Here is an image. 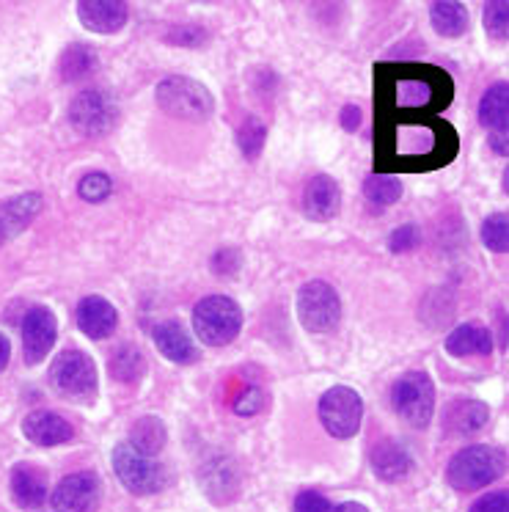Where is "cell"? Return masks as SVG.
<instances>
[{
  "mask_svg": "<svg viewBox=\"0 0 509 512\" xmlns=\"http://www.w3.org/2000/svg\"><path fill=\"white\" fill-rule=\"evenodd\" d=\"M155 100L160 105V111L174 116L179 122H207L212 111H215V100H212L210 89L199 80L185 78V75L160 80Z\"/></svg>",
  "mask_w": 509,
  "mask_h": 512,
  "instance_id": "6da1fadb",
  "label": "cell"
},
{
  "mask_svg": "<svg viewBox=\"0 0 509 512\" xmlns=\"http://www.w3.org/2000/svg\"><path fill=\"white\" fill-rule=\"evenodd\" d=\"M193 331L204 345L226 347L243 331V309L226 298V295H210L201 298L193 309Z\"/></svg>",
  "mask_w": 509,
  "mask_h": 512,
  "instance_id": "7a4b0ae2",
  "label": "cell"
},
{
  "mask_svg": "<svg viewBox=\"0 0 509 512\" xmlns=\"http://www.w3.org/2000/svg\"><path fill=\"white\" fill-rule=\"evenodd\" d=\"M50 380L61 397L86 405L97 397L100 389V378H97V364L94 358L86 356L83 350H64L58 353L53 367H50Z\"/></svg>",
  "mask_w": 509,
  "mask_h": 512,
  "instance_id": "3957f363",
  "label": "cell"
},
{
  "mask_svg": "<svg viewBox=\"0 0 509 512\" xmlns=\"http://www.w3.org/2000/svg\"><path fill=\"white\" fill-rule=\"evenodd\" d=\"M391 402H394V411L402 416V422L419 430L427 427L435 416V386L430 375L421 369L405 372L391 389Z\"/></svg>",
  "mask_w": 509,
  "mask_h": 512,
  "instance_id": "277c9868",
  "label": "cell"
},
{
  "mask_svg": "<svg viewBox=\"0 0 509 512\" xmlns=\"http://www.w3.org/2000/svg\"><path fill=\"white\" fill-rule=\"evenodd\" d=\"M298 320L311 334H328L342 323V301L328 281H309L298 292Z\"/></svg>",
  "mask_w": 509,
  "mask_h": 512,
  "instance_id": "5b68a950",
  "label": "cell"
},
{
  "mask_svg": "<svg viewBox=\"0 0 509 512\" xmlns=\"http://www.w3.org/2000/svg\"><path fill=\"white\" fill-rule=\"evenodd\" d=\"M113 471L122 479V485L135 496H152L157 490L166 488V468L157 463L155 457L141 455L130 444H119L113 449Z\"/></svg>",
  "mask_w": 509,
  "mask_h": 512,
  "instance_id": "8992f818",
  "label": "cell"
},
{
  "mask_svg": "<svg viewBox=\"0 0 509 512\" xmlns=\"http://www.w3.org/2000/svg\"><path fill=\"white\" fill-rule=\"evenodd\" d=\"M69 122L78 130L80 135H105L108 130L116 127L119 122V105L113 100L108 91L86 89L80 91L78 97L69 105Z\"/></svg>",
  "mask_w": 509,
  "mask_h": 512,
  "instance_id": "52a82bcc",
  "label": "cell"
},
{
  "mask_svg": "<svg viewBox=\"0 0 509 512\" xmlns=\"http://www.w3.org/2000/svg\"><path fill=\"white\" fill-rule=\"evenodd\" d=\"M361 416H364V402L350 386H333L322 394L320 422L333 438L339 441L353 438L361 427Z\"/></svg>",
  "mask_w": 509,
  "mask_h": 512,
  "instance_id": "ba28073f",
  "label": "cell"
},
{
  "mask_svg": "<svg viewBox=\"0 0 509 512\" xmlns=\"http://www.w3.org/2000/svg\"><path fill=\"white\" fill-rule=\"evenodd\" d=\"M498 471H501V463H498V455L490 446H468L452 457L446 477H449L452 488L468 493V490L490 485L498 477Z\"/></svg>",
  "mask_w": 509,
  "mask_h": 512,
  "instance_id": "9c48e42d",
  "label": "cell"
},
{
  "mask_svg": "<svg viewBox=\"0 0 509 512\" xmlns=\"http://www.w3.org/2000/svg\"><path fill=\"white\" fill-rule=\"evenodd\" d=\"M58 339L56 314L47 306H34L23 317V356L28 364H42Z\"/></svg>",
  "mask_w": 509,
  "mask_h": 512,
  "instance_id": "30bf717a",
  "label": "cell"
},
{
  "mask_svg": "<svg viewBox=\"0 0 509 512\" xmlns=\"http://www.w3.org/2000/svg\"><path fill=\"white\" fill-rule=\"evenodd\" d=\"M100 501V479L91 471L69 474L53 490V507L56 512H91Z\"/></svg>",
  "mask_w": 509,
  "mask_h": 512,
  "instance_id": "8fae6325",
  "label": "cell"
},
{
  "mask_svg": "<svg viewBox=\"0 0 509 512\" xmlns=\"http://www.w3.org/2000/svg\"><path fill=\"white\" fill-rule=\"evenodd\" d=\"M78 17L83 28H89L94 34L111 36L119 34L127 25V3L122 0H83L78 3Z\"/></svg>",
  "mask_w": 509,
  "mask_h": 512,
  "instance_id": "7c38bea8",
  "label": "cell"
},
{
  "mask_svg": "<svg viewBox=\"0 0 509 512\" xmlns=\"http://www.w3.org/2000/svg\"><path fill=\"white\" fill-rule=\"evenodd\" d=\"M339 207H342V190L336 185V179H331L328 174L309 179V185L303 190V212H306V218L325 223L339 215Z\"/></svg>",
  "mask_w": 509,
  "mask_h": 512,
  "instance_id": "4fadbf2b",
  "label": "cell"
},
{
  "mask_svg": "<svg viewBox=\"0 0 509 512\" xmlns=\"http://www.w3.org/2000/svg\"><path fill=\"white\" fill-rule=\"evenodd\" d=\"M78 328L83 334L89 336V339H108V336L116 331V325H119V312H116V306H113L108 298H100V295H89V298H83L78 306Z\"/></svg>",
  "mask_w": 509,
  "mask_h": 512,
  "instance_id": "5bb4252c",
  "label": "cell"
},
{
  "mask_svg": "<svg viewBox=\"0 0 509 512\" xmlns=\"http://www.w3.org/2000/svg\"><path fill=\"white\" fill-rule=\"evenodd\" d=\"M25 438L36 446H61L75 438V430L67 419H61L53 411H34L23 422Z\"/></svg>",
  "mask_w": 509,
  "mask_h": 512,
  "instance_id": "9a60e30c",
  "label": "cell"
},
{
  "mask_svg": "<svg viewBox=\"0 0 509 512\" xmlns=\"http://www.w3.org/2000/svg\"><path fill=\"white\" fill-rule=\"evenodd\" d=\"M42 196L39 193H20L0 207V245L25 232L34 218L42 212Z\"/></svg>",
  "mask_w": 509,
  "mask_h": 512,
  "instance_id": "2e32d148",
  "label": "cell"
},
{
  "mask_svg": "<svg viewBox=\"0 0 509 512\" xmlns=\"http://www.w3.org/2000/svg\"><path fill=\"white\" fill-rule=\"evenodd\" d=\"M152 339H155L157 350L163 353V358L174 361V364H193L199 361V350L193 345L190 334L179 323H157L155 331H152Z\"/></svg>",
  "mask_w": 509,
  "mask_h": 512,
  "instance_id": "e0dca14e",
  "label": "cell"
},
{
  "mask_svg": "<svg viewBox=\"0 0 509 512\" xmlns=\"http://www.w3.org/2000/svg\"><path fill=\"white\" fill-rule=\"evenodd\" d=\"M487 416H490V411H487L485 402H452V405L446 408V413H443V430L449 435H474L485 427Z\"/></svg>",
  "mask_w": 509,
  "mask_h": 512,
  "instance_id": "ac0fdd59",
  "label": "cell"
},
{
  "mask_svg": "<svg viewBox=\"0 0 509 512\" xmlns=\"http://www.w3.org/2000/svg\"><path fill=\"white\" fill-rule=\"evenodd\" d=\"M446 350L449 356L468 358V356H490L493 353V336L485 325L479 323H463L454 328L449 339H446Z\"/></svg>",
  "mask_w": 509,
  "mask_h": 512,
  "instance_id": "d6986e66",
  "label": "cell"
},
{
  "mask_svg": "<svg viewBox=\"0 0 509 512\" xmlns=\"http://www.w3.org/2000/svg\"><path fill=\"white\" fill-rule=\"evenodd\" d=\"M372 468L380 479L386 482H397V479L408 477L413 468V457L402 444L394 441H383L372 449Z\"/></svg>",
  "mask_w": 509,
  "mask_h": 512,
  "instance_id": "ffe728a7",
  "label": "cell"
},
{
  "mask_svg": "<svg viewBox=\"0 0 509 512\" xmlns=\"http://www.w3.org/2000/svg\"><path fill=\"white\" fill-rule=\"evenodd\" d=\"M201 479H204V488L215 501H229L240 485L229 457H210L207 466L201 468Z\"/></svg>",
  "mask_w": 509,
  "mask_h": 512,
  "instance_id": "44dd1931",
  "label": "cell"
},
{
  "mask_svg": "<svg viewBox=\"0 0 509 512\" xmlns=\"http://www.w3.org/2000/svg\"><path fill=\"white\" fill-rule=\"evenodd\" d=\"M479 119L490 133H507L509 127V83H493L479 105Z\"/></svg>",
  "mask_w": 509,
  "mask_h": 512,
  "instance_id": "7402d4cb",
  "label": "cell"
},
{
  "mask_svg": "<svg viewBox=\"0 0 509 512\" xmlns=\"http://www.w3.org/2000/svg\"><path fill=\"white\" fill-rule=\"evenodd\" d=\"M12 496L25 510L42 507V501L47 496L45 477L31 466H17L12 471Z\"/></svg>",
  "mask_w": 509,
  "mask_h": 512,
  "instance_id": "603a6c76",
  "label": "cell"
},
{
  "mask_svg": "<svg viewBox=\"0 0 509 512\" xmlns=\"http://www.w3.org/2000/svg\"><path fill=\"white\" fill-rule=\"evenodd\" d=\"M168 430L166 424L160 416H141L138 422L133 424V430H130V441L127 444L138 449L141 455L146 457H155L163 446H166Z\"/></svg>",
  "mask_w": 509,
  "mask_h": 512,
  "instance_id": "cb8c5ba5",
  "label": "cell"
},
{
  "mask_svg": "<svg viewBox=\"0 0 509 512\" xmlns=\"http://www.w3.org/2000/svg\"><path fill=\"white\" fill-rule=\"evenodd\" d=\"M430 20L438 34L446 36V39H457L468 28V9H465L463 3H446V0H441V3H432L430 6Z\"/></svg>",
  "mask_w": 509,
  "mask_h": 512,
  "instance_id": "d4e9b609",
  "label": "cell"
},
{
  "mask_svg": "<svg viewBox=\"0 0 509 512\" xmlns=\"http://www.w3.org/2000/svg\"><path fill=\"white\" fill-rule=\"evenodd\" d=\"M97 69V53L86 45L67 47V53L61 56V78L67 83H83L94 75Z\"/></svg>",
  "mask_w": 509,
  "mask_h": 512,
  "instance_id": "484cf974",
  "label": "cell"
},
{
  "mask_svg": "<svg viewBox=\"0 0 509 512\" xmlns=\"http://www.w3.org/2000/svg\"><path fill=\"white\" fill-rule=\"evenodd\" d=\"M364 196L372 207L383 210V207L397 204L399 196H402V182L394 174H372L364 182Z\"/></svg>",
  "mask_w": 509,
  "mask_h": 512,
  "instance_id": "4316f807",
  "label": "cell"
},
{
  "mask_svg": "<svg viewBox=\"0 0 509 512\" xmlns=\"http://www.w3.org/2000/svg\"><path fill=\"white\" fill-rule=\"evenodd\" d=\"M111 372L113 378L122 380V383H138L146 372V361L141 356V350L133 345L119 347L111 358Z\"/></svg>",
  "mask_w": 509,
  "mask_h": 512,
  "instance_id": "83f0119b",
  "label": "cell"
},
{
  "mask_svg": "<svg viewBox=\"0 0 509 512\" xmlns=\"http://www.w3.org/2000/svg\"><path fill=\"white\" fill-rule=\"evenodd\" d=\"M267 141V127L262 119H245L240 127H237V146H240V152H243L248 160H256V157L262 155V149H265Z\"/></svg>",
  "mask_w": 509,
  "mask_h": 512,
  "instance_id": "f1b7e54d",
  "label": "cell"
},
{
  "mask_svg": "<svg viewBox=\"0 0 509 512\" xmlns=\"http://www.w3.org/2000/svg\"><path fill=\"white\" fill-rule=\"evenodd\" d=\"M482 243L493 251V254H507L509 251V218L507 215H490L482 223Z\"/></svg>",
  "mask_w": 509,
  "mask_h": 512,
  "instance_id": "f546056e",
  "label": "cell"
},
{
  "mask_svg": "<svg viewBox=\"0 0 509 512\" xmlns=\"http://www.w3.org/2000/svg\"><path fill=\"white\" fill-rule=\"evenodd\" d=\"M80 199L89 201V204H100L113 193V179L102 171H89L86 177L78 182Z\"/></svg>",
  "mask_w": 509,
  "mask_h": 512,
  "instance_id": "4dcf8cb0",
  "label": "cell"
},
{
  "mask_svg": "<svg viewBox=\"0 0 509 512\" xmlns=\"http://www.w3.org/2000/svg\"><path fill=\"white\" fill-rule=\"evenodd\" d=\"M507 17H509L507 0H490V3H485L487 34L493 36V39H504V42H507V36H509Z\"/></svg>",
  "mask_w": 509,
  "mask_h": 512,
  "instance_id": "1f68e13d",
  "label": "cell"
},
{
  "mask_svg": "<svg viewBox=\"0 0 509 512\" xmlns=\"http://www.w3.org/2000/svg\"><path fill=\"white\" fill-rule=\"evenodd\" d=\"M262 405H265V394L256 386H248L234 397V413H240V416H256L262 411Z\"/></svg>",
  "mask_w": 509,
  "mask_h": 512,
  "instance_id": "d6a6232c",
  "label": "cell"
},
{
  "mask_svg": "<svg viewBox=\"0 0 509 512\" xmlns=\"http://www.w3.org/2000/svg\"><path fill=\"white\" fill-rule=\"evenodd\" d=\"M419 245V229L416 226H399L397 232L388 237V248L394 254H408Z\"/></svg>",
  "mask_w": 509,
  "mask_h": 512,
  "instance_id": "836d02e7",
  "label": "cell"
},
{
  "mask_svg": "<svg viewBox=\"0 0 509 512\" xmlns=\"http://www.w3.org/2000/svg\"><path fill=\"white\" fill-rule=\"evenodd\" d=\"M168 42L171 45H182V47H201L207 42V31L204 28H196V25H185V28H174L168 34Z\"/></svg>",
  "mask_w": 509,
  "mask_h": 512,
  "instance_id": "e575fe53",
  "label": "cell"
},
{
  "mask_svg": "<svg viewBox=\"0 0 509 512\" xmlns=\"http://www.w3.org/2000/svg\"><path fill=\"white\" fill-rule=\"evenodd\" d=\"M295 512H331V501L317 490H303L295 499Z\"/></svg>",
  "mask_w": 509,
  "mask_h": 512,
  "instance_id": "d590c367",
  "label": "cell"
},
{
  "mask_svg": "<svg viewBox=\"0 0 509 512\" xmlns=\"http://www.w3.org/2000/svg\"><path fill=\"white\" fill-rule=\"evenodd\" d=\"M507 501V490H496V493H487L479 501H474L471 512H509Z\"/></svg>",
  "mask_w": 509,
  "mask_h": 512,
  "instance_id": "8d00e7d4",
  "label": "cell"
},
{
  "mask_svg": "<svg viewBox=\"0 0 509 512\" xmlns=\"http://www.w3.org/2000/svg\"><path fill=\"white\" fill-rule=\"evenodd\" d=\"M212 270L218 273V276H232L240 270V254L234 251V248H226V251H218L215 259H212Z\"/></svg>",
  "mask_w": 509,
  "mask_h": 512,
  "instance_id": "74e56055",
  "label": "cell"
},
{
  "mask_svg": "<svg viewBox=\"0 0 509 512\" xmlns=\"http://www.w3.org/2000/svg\"><path fill=\"white\" fill-rule=\"evenodd\" d=\"M361 122H364V113H361V108H358V105H344V111H342L344 130H347V133H355V130L361 127Z\"/></svg>",
  "mask_w": 509,
  "mask_h": 512,
  "instance_id": "f35d334b",
  "label": "cell"
},
{
  "mask_svg": "<svg viewBox=\"0 0 509 512\" xmlns=\"http://www.w3.org/2000/svg\"><path fill=\"white\" fill-rule=\"evenodd\" d=\"M490 149L496 152V155H509V138L507 133H493L490 135Z\"/></svg>",
  "mask_w": 509,
  "mask_h": 512,
  "instance_id": "ab89813d",
  "label": "cell"
},
{
  "mask_svg": "<svg viewBox=\"0 0 509 512\" xmlns=\"http://www.w3.org/2000/svg\"><path fill=\"white\" fill-rule=\"evenodd\" d=\"M9 358H12V345H9V339H6V336L0 334V372L6 369Z\"/></svg>",
  "mask_w": 509,
  "mask_h": 512,
  "instance_id": "60d3db41",
  "label": "cell"
},
{
  "mask_svg": "<svg viewBox=\"0 0 509 512\" xmlns=\"http://www.w3.org/2000/svg\"><path fill=\"white\" fill-rule=\"evenodd\" d=\"M331 512H369L364 504H358V501H344L339 507H333Z\"/></svg>",
  "mask_w": 509,
  "mask_h": 512,
  "instance_id": "b9f144b4",
  "label": "cell"
}]
</instances>
